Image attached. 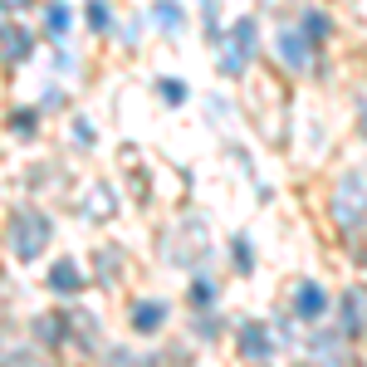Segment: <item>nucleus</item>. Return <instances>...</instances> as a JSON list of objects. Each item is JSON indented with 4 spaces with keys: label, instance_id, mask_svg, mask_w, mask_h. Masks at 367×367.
Listing matches in <instances>:
<instances>
[{
    "label": "nucleus",
    "instance_id": "f257e3e1",
    "mask_svg": "<svg viewBox=\"0 0 367 367\" xmlns=\"http://www.w3.org/2000/svg\"><path fill=\"white\" fill-rule=\"evenodd\" d=\"M10 240H15V255H20V260H35L40 240H49V225H44L40 216H20L15 230H10Z\"/></svg>",
    "mask_w": 367,
    "mask_h": 367
},
{
    "label": "nucleus",
    "instance_id": "f03ea898",
    "mask_svg": "<svg viewBox=\"0 0 367 367\" xmlns=\"http://www.w3.org/2000/svg\"><path fill=\"white\" fill-rule=\"evenodd\" d=\"M280 49L289 54V64H294V69H304V64H309V44L299 40V35H289V30H280Z\"/></svg>",
    "mask_w": 367,
    "mask_h": 367
},
{
    "label": "nucleus",
    "instance_id": "7ed1b4c3",
    "mask_svg": "<svg viewBox=\"0 0 367 367\" xmlns=\"http://www.w3.org/2000/svg\"><path fill=\"white\" fill-rule=\"evenodd\" d=\"M299 314H324V289H304L299 294Z\"/></svg>",
    "mask_w": 367,
    "mask_h": 367
},
{
    "label": "nucleus",
    "instance_id": "20e7f679",
    "mask_svg": "<svg viewBox=\"0 0 367 367\" xmlns=\"http://www.w3.org/2000/svg\"><path fill=\"white\" fill-rule=\"evenodd\" d=\"M157 20H166V30H176V20H181V10L166 0V5H157Z\"/></svg>",
    "mask_w": 367,
    "mask_h": 367
},
{
    "label": "nucleus",
    "instance_id": "39448f33",
    "mask_svg": "<svg viewBox=\"0 0 367 367\" xmlns=\"http://www.w3.org/2000/svg\"><path fill=\"white\" fill-rule=\"evenodd\" d=\"M49 30H54V35H64V10H59V5L49 10Z\"/></svg>",
    "mask_w": 367,
    "mask_h": 367
},
{
    "label": "nucleus",
    "instance_id": "423d86ee",
    "mask_svg": "<svg viewBox=\"0 0 367 367\" xmlns=\"http://www.w3.org/2000/svg\"><path fill=\"white\" fill-rule=\"evenodd\" d=\"M54 284L69 289V284H74V270H69V265H64V270H54Z\"/></svg>",
    "mask_w": 367,
    "mask_h": 367
},
{
    "label": "nucleus",
    "instance_id": "0eeeda50",
    "mask_svg": "<svg viewBox=\"0 0 367 367\" xmlns=\"http://www.w3.org/2000/svg\"><path fill=\"white\" fill-rule=\"evenodd\" d=\"M157 324V309H137V328H152Z\"/></svg>",
    "mask_w": 367,
    "mask_h": 367
}]
</instances>
